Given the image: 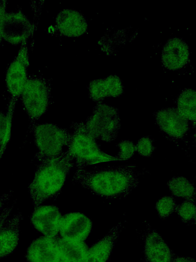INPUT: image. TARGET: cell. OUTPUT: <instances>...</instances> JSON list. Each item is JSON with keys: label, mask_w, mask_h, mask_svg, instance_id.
Returning a JSON list of instances; mask_svg holds the SVG:
<instances>
[{"label": "cell", "mask_w": 196, "mask_h": 262, "mask_svg": "<svg viewBox=\"0 0 196 262\" xmlns=\"http://www.w3.org/2000/svg\"><path fill=\"white\" fill-rule=\"evenodd\" d=\"M139 176L134 165L109 166L77 169L73 180L94 195L107 199H120L137 187Z\"/></svg>", "instance_id": "cell-1"}, {"label": "cell", "mask_w": 196, "mask_h": 262, "mask_svg": "<svg viewBox=\"0 0 196 262\" xmlns=\"http://www.w3.org/2000/svg\"><path fill=\"white\" fill-rule=\"evenodd\" d=\"M74 165V160L66 151L57 158L39 162L29 186L34 209L57 196Z\"/></svg>", "instance_id": "cell-2"}, {"label": "cell", "mask_w": 196, "mask_h": 262, "mask_svg": "<svg viewBox=\"0 0 196 262\" xmlns=\"http://www.w3.org/2000/svg\"><path fill=\"white\" fill-rule=\"evenodd\" d=\"M72 133L66 152L71 157L77 169L101 162L118 161L116 156L109 155L100 148V146L86 130L84 122H72Z\"/></svg>", "instance_id": "cell-3"}, {"label": "cell", "mask_w": 196, "mask_h": 262, "mask_svg": "<svg viewBox=\"0 0 196 262\" xmlns=\"http://www.w3.org/2000/svg\"><path fill=\"white\" fill-rule=\"evenodd\" d=\"M30 132L34 135L38 149L35 157L39 162L61 156L63 147L67 146L70 138L67 129L52 123L35 124Z\"/></svg>", "instance_id": "cell-4"}, {"label": "cell", "mask_w": 196, "mask_h": 262, "mask_svg": "<svg viewBox=\"0 0 196 262\" xmlns=\"http://www.w3.org/2000/svg\"><path fill=\"white\" fill-rule=\"evenodd\" d=\"M84 123L87 132L94 139L111 142L117 138L120 127L119 111L113 106L99 103Z\"/></svg>", "instance_id": "cell-5"}, {"label": "cell", "mask_w": 196, "mask_h": 262, "mask_svg": "<svg viewBox=\"0 0 196 262\" xmlns=\"http://www.w3.org/2000/svg\"><path fill=\"white\" fill-rule=\"evenodd\" d=\"M20 96L30 121V132L35 125L36 121L48 109L50 98L49 85L42 78H29Z\"/></svg>", "instance_id": "cell-6"}, {"label": "cell", "mask_w": 196, "mask_h": 262, "mask_svg": "<svg viewBox=\"0 0 196 262\" xmlns=\"http://www.w3.org/2000/svg\"><path fill=\"white\" fill-rule=\"evenodd\" d=\"M29 53L26 42L22 43L17 56L9 64L6 72L5 82L11 98L20 97L29 78L28 67Z\"/></svg>", "instance_id": "cell-7"}, {"label": "cell", "mask_w": 196, "mask_h": 262, "mask_svg": "<svg viewBox=\"0 0 196 262\" xmlns=\"http://www.w3.org/2000/svg\"><path fill=\"white\" fill-rule=\"evenodd\" d=\"M33 32V25L20 11L6 13L2 24V37L12 44L26 42Z\"/></svg>", "instance_id": "cell-8"}, {"label": "cell", "mask_w": 196, "mask_h": 262, "mask_svg": "<svg viewBox=\"0 0 196 262\" xmlns=\"http://www.w3.org/2000/svg\"><path fill=\"white\" fill-rule=\"evenodd\" d=\"M155 118L160 129L174 140L183 139L189 130V121L176 108L160 110L155 114Z\"/></svg>", "instance_id": "cell-9"}, {"label": "cell", "mask_w": 196, "mask_h": 262, "mask_svg": "<svg viewBox=\"0 0 196 262\" xmlns=\"http://www.w3.org/2000/svg\"><path fill=\"white\" fill-rule=\"evenodd\" d=\"M62 217L57 206H39L34 209L31 216V222L34 227L44 236L54 238L59 233Z\"/></svg>", "instance_id": "cell-10"}, {"label": "cell", "mask_w": 196, "mask_h": 262, "mask_svg": "<svg viewBox=\"0 0 196 262\" xmlns=\"http://www.w3.org/2000/svg\"><path fill=\"white\" fill-rule=\"evenodd\" d=\"M91 220L79 212H71L62 217L59 233L61 238L83 242L88 237L92 229Z\"/></svg>", "instance_id": "cell-11"}, {"label": "cell", "mask_w": 196, "mask_h": 262, "mask_svg": "<svg viewBox=\"0 0 196 262\" xmlns=\"http://www.w3.org/2000/svg\"><path fill=\"white\" fill-rule=\"evenodd\" d=\"M189 59L188 45L181 38H169L164 45L161 55L163 66L170 70L181 69L187 64Z\"/></svg>", "instance_id": "cell-12"}, {"label": "cell", "mask_w": 196, "mask_h": 262, "mask_svg": "<svg viewBox=\"0 0 196 262\" xmlns=\"http://www.w3.org/2000/svg\"><path fill=\"white\" fill-rule=\"evenodd\" d=\"M26 258L29 262H57L60 255L57 240L42 236L35 239L28 247Z\"/></svg>", "instance_id": "cell-13"}, {"label": "cell", "mask_w": 196, "mask_h": 262, "mask_svg": "<svg viewBox=\"0 0 196 262\" xmlns=\"http://www.w3.org/2000/svg\"><path fill=\"white\" fill-rule=\"evenodd\" d=\"M144 255L146 262H170L176 255L162 237L151 229L145 236Z\"/></svg>", "instance_id": "cell-14"}, {"label": "cell", "mask_w": 196, "mask_h": 262, "mask_svg": "<svg viewBox=\"0 0 196 262\" xmlns=\"http://www.w3.org/2000/svg\"><path fill=\"white\" fill-rule=\"evenodd\" d=\"M56 25L58 31L67 37H78L84 34L87 23L84 16L73 9H64L57 15Z\"/></svg>", "instance_id": "cell-15"}, {"label": "cell", "mask_w": 196, "mask_h": 262, "mask_svg": "<svg viewBox=\"0 0 196 262\" xmlns=\"http://www.w3.org/2000/svg\"><path fill=\"white\" fill-rule=\"evenodd\" d=\"M23 219L20 212L7 219L0 229V258L12 253L19 240L20 222Z\"/></svg>", "instance_id": "cell-16"}, {"label": "cell", "mask_w": 196, "mask_h": 262, "mask_svg": "<svg viewBox=\"0 0 196 262\" xmlns=\"http://www.w3.org/2000/svg\"><path fill=\"white\" fill-rule=\"evenodd\" d=\"M122 82L117 75H109L106 78L91 81L88 86L90 98L99 102L106 97H116L123 93Z\"/></svg>", "instance_id": "cell-17"}, {"label": "cell", "mask_w": 196, "mask_h": 262, "mask_svg": "<svg viewBox=\"0 0 196 262\" xmlns=\"http://www.w3.org/2000/svg\"><path fill=\"white\" fill-rule=\"evenodd\" d=\"M121 223L113 227L102 238L88 250L83 262H106L121 231Z\"/></svg>", "instance_id": "cell-18"}, {"label": "cell", "mask_w": 196, "mask_h": 262, "mask_svg": "<svg viewBox=\"0 0 196 262\" xmlns=\"http://www.w3.org/2000/svg\"><path fill=\"white\" fill-rule=\"evenodd\" d=\"M57 242L61 259L66 262L84 261L88 250L85 243L61 237Z\"/></svg>", "instance_id": "cell-19"}, {"label": "cell", "mask_w": 196, "mask_h": 262, "mask_svg": "<svg viewBox=\"0 0 196 262\" xmlns=\"http://www.w3.org/2000/svg\"><path fill=\"white\" fill-rule=\"evenodd\" d=\"M195 91L190 89L182 91L177 98V109L193 126L195 124Z\"/></svg>", "instance_id": "cell-20"}, {"label": "cell", "mask_w": 196, "mask_h": 262, "mask_svg": "<svg viewBox=\"0 0 196 262\" xmlns=\"http://www.w3.org/2000/svg\"><path fill=\"white\" fill-rule=\"evenodd\" d=\"M169 189L176 197L195 202V188L187 179L183 177H174L167 182Z\"/></svg>", "instance_id": "cell-21"}, {"label": "cell", "mask_w": 196, "mask_h": 262, "mask_svg": "<svg viewBox=\"0 0 196 262\" xmlns=\"http://www.w3.org/2000/svg\"><path fill=\"white\" fill-rule=\"evenodd\" d=\"M194 201L185 200L177 205L175 211L181 220L186 223L195 222L196 208Z\"/></svg>", "instance_id": "cell-22"}, {"label": "cell", "mask_w": 196, "mask_h": 262, "mask_svg": "<svg viewBox=\"0 0 196 262\" xmlns=\"http://www.w3.org/2000/svg\"><path fill=\"white\" fill-rule=\"evenodd\" d=\"M177 206L174 198L172 196H164L160 199L156 203V208L159 215L165 218L175 211Z\"/></svg>", "instance_id": "cell-23"}, {"label": "cell", "mask_w": 196, "mask_h": 262, "mask_svg": "<svg viewBox=\"0 0 196 262\" xmlns=\"http://www.w3.org/2000/svg\"><path fill=\"white\" fill-rule=\"evenodd\" d=\"M117 146L119 148V152L115 156L118 161L129 159L136 151L135 145L132 142L129 140H122L117 144Z\"/></svg>", "instance_id": "cell-24"}, {"label": "cell", "mask_w": 196, "mask_h": 262, "mask_svg": "<svg viewBox=\"0 0 196 262\" xmlns=\"http://www.w3.org/2000/svg\"><path fill=\"white\" fill-rule=\"evenodd\" d=\"M153 143V140L149 137H142L136 143V151L143 157H149L155 149Z\"/></svg>", "instance_id": "cell-25"}, {"label": "cell", "mask_w": 196, "mask_h": 262, "mask_svg": "<svg viewBox=\"0 0 196 262\" xmlns=\"http://www.w3.org/2000/svg\"><path fill=\"white\" fill-rule=\"evenodd\" d=\"M6 115L0 111V146L2 145L6 132Z\"/></svg>", "instance_id": "cell-26"}, {"label": "cell", "mask_w": 196, "mask_h": 262, "mask_svg": "<svg viewBox=\"0 0 196 262\" xmlns=\"http://www.w3.org/2000/svg\"><path fill=\"white\" fill-rule=\"evenodd\" d=\"M7 2L5 1H0V43L3 39L2 34V24L4 16L6 13Z\"/></svg>", "instance_id": "cell-27"}, {"label": "cell", "mask_w": 196, "mask_h": 262, "mask_svg": "<svg viewBox=\"0 0 196 262\" xmlns=\"http://www.w3.org/2000/svg\"><path fill=\"white\" fill-rule=\"evenodd\" d=\"M14 205L5 208L0 214V229L11 213Z\"/></svg>", "instance_id": "cell-28"}, {"label": "cell", "mask_w": 196, "mask_h": 262, "mask_svg": "<svg viewBox=\"0 0 196 262\" xmlns=\"http://www.w3.org/2000/svg\"><path fill=\"white\" fill-rule=\"evenodd\" d=\"M170 262H195L194 259L189 257H179L176 255L173 257Z\"/></svg>", "instance_id": "cell-29"}, {"label": "cell", "mask_w": 196, "mask_h": 262, "mask_svg": "<svg viewBox=\"0 0 196 262\" xmlns=\"http://www.w3.org/2000/svg\"><path fill=\"white\" fill-rule=\"evenodd\" d=\"M12 194V191H10L8 193L0 196V210L3 208L5 202L9 199Z\"/></svg>", "instance_id": "cell-30"}, {"label": "cell", "mask_w": 196, "mask_h": 262, "mask_svg": "<svg viewBox=\"0 0 196 262\" xmlns=\"http://www.w3.org/2000/svg\"><path fill=\"white\" fill-rule=\"evenodd\" d=\"M57 262H66V261H64V260H62V259H60L58 261H57Z\"/></svg>", "instance_id": "cell-31"}]
</instances>
